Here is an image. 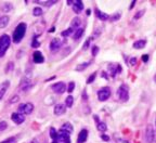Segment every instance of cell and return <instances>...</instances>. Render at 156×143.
I'll list each match as a JSON object with an SVG mask.
<instances>
[{"mask_svg":"<svg viewBox=\"0 0 156 143\" xmlns=\"http://www.w3.org/2000/svg\"><path fill=\"white\" fill-rule=\"evenodd\" d=\"M51 88H52V90H53L55 93H58V94H62L63 92H65V90H67V89H66V86H65V83H63V81L54 83V85L51 86Z\"/></svg>","mask_w":156,"mask_h":143,"instance_id":"cell-7","label":"cell"},{"mask_svg":"<svg viewBox=\"0 0 156 143\" xmlns=\"http://www.w3.org/2000/svg\"><path fill=\"white\" fill-rule=\"evenodd\" d=\"M31 87V79L29 78H23L20 83V89L22 91H25Z\"/></svg>","mask_w":156,"mask_h":143,"instance_id":"cell-14","label":"cell"},{"mask_svg":"<svg viewBox=\"0 0 156 143\" xmlns=\"http://www.w3.org/2000/svg\"><path fill=\"white\" fill-rule=\"evenodd\" d=\"M145 13V9H142V10H140V11H138L137 13L135 14V20H139V19H141V17H143V14Z\"/></svg>","mask_w":156,"mask_h":143,"instance_id":"cell-28","label":"cell"},{"mask_svg":"<svg viewBox=\"0 0 156 143\" xmlns=\"http://www.w3.org/2000/svg\"><path fill=\"white\" fill-rule=\"evenodd\" d=\"M73 32H74V29L72 27L67 28L66 30H64V32H62V36H64V37H67V36H70V35H72L73 34Z\"/></svg>","mask_w":156,"mask_h":143,"instance_id":"cell-29","label":"cell"},{"mask_svg":"<svg viewBox=\"0 0 156 143\" xmlns=\"http://www.w3.org/2000/svg\"><path fill=\"white\" fill-rule=\"evenodd\" d=\"M34 111V105L33 103H23L19 106V113L21 114H26V115H29Z\"/></svg>","mask_w":156,"mask_h":143,"instance_id":"cell-6","label":"cell"},{"mask_svg":"<svg viewBox=\"0 0 156 143\" xmlns=\"http://www.w3.org/2000/svg\"><path fill=\"white\" fill-rule=\"evenodd\" d=\"M39 41H37V37H36V39H34V41H33V44L32 47L33 48H37V47H39Z\"/></svg>","mask_w":156,"mask_h":143,"instance_id":"cell-34","label":"cell"},{"mask_svg":"<svg viewBox=\"0 0 156 143\" xmlns=\"http://www.w3.org/2000/svg\"><path fill=\"white\" fill-rule=\"evenodd\" d=\"M101 138H102L104 141H106V142H108V141H110V137H108V136H106V134H102V136H101Z\"/></svg>","mask_w":156,"mask_h":143,"instance_id":"cell-39","label":"cell"},{"mask_svg":"<svg viewBox=\"0 0 156 143\" xmlns=\"http://www.w3.org/2000/svg\"><path fill=\"white\" fill-rule=\"evenodd\" d=\"M62 46V41L59 38H53L50 42V50L51 51H58Z\"/></svg>","mask_w":156,"mask_h":143,"instance_id":"cell-9","label":"cell"},{"mask_svg":"<svg viewBox=\"0 0 156 143\" xmlns=\"http://www.w3.org/2000/svg\"><path fill=\"white\" fill-rule=\"evenodd\" d=\"M65 112H66V105L65 104L59 103L54 106V114L56 116L63 115V114H65Z\"/></svg>","mask_w":156,"mask_h":143,"instance_id":"cell-10","label":"cell"},{"mask_svg":"<svg viewBox=\"0 0 156 143\" xmlns=\"http://www.w3.org/2000/svg\"><path fill=\"white\" fill-rule=\"evenodd\" d=\"M142 60H143V62H147V61H149V55H143V56H142Z\"/></svg>","mask_w":156,"mask_h":143,"instance_id":"cell-41","label":"cell"},{"mask_svg":"<svg viewBox=\"0 0 156 143\" xmlns=\"http://www.w3.org/2000/svg\"><path fill=\"white\" fill-rule=\"evenodd\" d=\"M19 100H20V98H19L17 95H14V97H13V98H12V99H11L9 102H10V103H15V102H17Z\"/></svg>","mask_w":156,"mask_h":143,"instance_id":"cell-38","label":"cell"},{"mask_svg":"<svg viewBox=\"0 0 156 143\" xmlns=\"http://www.w3.org/2000/svg\"><path fill=\"white\" fill-rule=\"evenodd\" d=\"M97 128H98V130H99V131L104 132V131H106L108 126H106V124H105V122H103V121H99V122H98V125H97Z\"/></svg>","mask_w":156,"mask_h":143,"instance_id":"cell-22","label":"cell"},{"mask_svg":"<svg viewBox=\"0 0 156 143\" xmlns=\"http://www.w3.org/2000/svg\"><path fill=\"white\" fill-rule=\"evenodd\" d=\"M50 137L52 140H58V137H59V133L56 132V130L54 128H51L50 129Z\"/></svg>","mask_w":156,"mask_h":143,"instance_id":"cell-26","label":"cell"},{"mask_svg":"<svg viewBox=\"0 0 156 143\" xmlns=\"http://www.w3.org/2000/svg\"><path fill=\"white\" fill-rule=\"evenodd\" d=\"M72 8H73V10H74L75 13H80L84 10V3L80 0H74Z\"/></svg>","mask_w":156,"mask_h":143,"instance_id":"cell-11","label":"cell"},{"mask_svg":"<svg viewBox=\"0 0 156 143\" xmlns=\"http://www.w3.org/2000/svg\"><path fill=\"white\" fill-rule=\"evenodd\" d=\"M115 142L116 143H129L127 140H125V139H120V138L116 139V140H115Z\"/></svg>","mask_w":156,"mask_h":143,"instance_id":"cell-37","label":"cell"},{"mask_svg":"<svg viewBox=\"0 0 156 143\" xmlns=\"http://www.w3.org/2000/svg\"><path fill=\"white\" fill-rule=\"evenodd\" d=\"M155 140V131L152 125H149L145 129V141L146 143H153Z\"/></svg>","mask_w":156,"mask_h":143,"instance_id":"cell-5","label":"cell"},{"mask_svg":"<svg viewBox=\"0 0 156 143\" xmlns=\"http://www.w3.org/2000/svg\"><path fill=\"white\" fill-rule=\"evenodd\" d=\"M33 14H34L35 17H40V15L42 14V9H41V8H39V7H37V8H34Z\"/></svg>","mask_w":156,"mask_h":143,"instance_id":"cell-27","label":"cell"},{"mask_svg":"<svg viewBox=\"0 0 156 143\" xmlns=\"http://www.w3.org/2000/svg\"><path fill=\"white\" fill-rule=\"evenodd\" d=\"M89 42H90V40H87L86 42H85V44H84V48H82V49H84V50H86L87 48L89 47Z\"/></svg>","mask_w":156,"mask_h":143,"instance_id":"cell-40","label":"cell"},{"mask_svg":"<svg viewBox=\"0 0 156 143\" xmlns=\"http://www.w3.org/2000/svg\"><path fill=\"white\" fill-rule=\"evenodd\" d=\"M5 128H7V122H5V121H1V122H0V131L5 130Z\"/></svg>","mask_w":156,"mask_h":143,"instance_id":"cell-33","label":"cell"},{"mask_svg":"<svg viewBox=\"0 0 156 143\" xmlns=\"http://www.w3.org/2000/svg\"><path fill=\"white\" fill-rule=\"evenodd\" d=\"M135 61H137V59H135V58H132V59H131V65H135Z\"/></svg>","mask_w":156,"mask_h":143,"instance_id":"cell-42","label":"cell"},{"mask_svg":"<svg viewBox=\"0 0 156 143\" xmlns=\"http://www.w3.org/2000/svg\"><path fill=\"white\" fill-rule=\"evenodd\" d=\"M82 34H84V28H79V29H77L76 33L74 34V39H75V40L80 39L81 36H82Z\"/></svg>","mask_w":156,"mask_h":143,"instance_id":"cell-25","label":"cell"},{"mask_svg":"<svg viewBox=\"0 0 156 143\" xmlns=\"http://www.w3.org/2000/svg\"><path fill=\"white\" fill-rule=\"evenodd\" d=\"M96 76H97V74H96V73H93V74H91V75H90V77L88 78V80H87V83H93V80H94V78H96Z\"/></svg>","mask_w":156,"mask_h":143,"instance_id":"cell-31","label":"cell"},{"mask_svg":"<svg viewBox=\"0 0 156 143\" xmlns=\"http://www.w3.org/2000/svg\"><path fill=\"white\" fill-rule=\"evenodd\" d=\"M26 27L27 25L25 23H20L16 28L14 29V33H13V36H12V38H13V41L17 44V42H20L23 37H24V35L26 33Z\"/></svg>","mask_w":156,"mask_h":143,"instance_id":"cell-1","label":"cell"},{"mask_svg":"<svg viewBox=\"0 0 156 143\" xmlns=\"http://www.w3.org/2000/svg\"><path fill=\"white\" fill-rule=\"evenodd\" d=\"M52 143H59V140H52Z\"/></svg>","mask_w":156,"mask_h":143,"instance_id":"cell-44","label":"cell"},{"mask_svg":"<svg viewBox=\"0 0 156 143\" xmlns=\"http://www.w3.org/2000/svg\"><path fill=\"white\" fill-rule=\"evenodd\" d=\"M74 89H75V83H70V85H68V88H67V91L68 92H73L74 91Z\"/></svg>","mask_w":156,"mask_h":143,"instance_id":"cell-32","label":"cell"},{"mask_svg":"<svg viewBox=\"0 0 156 143\" xmlns=\"http://www.w3.org/2000/svg\"><path fill=\"white\" fill-rule=\"evenodd\" d=\"M88 134H89L88 130H86V129H82V130L79 132V134H78V138H77V143H85L86 142L87 139H88Z\"/></svg>","mask_w":156,"mask_h":143,"instance_id":"cell-12","label":"cell"},{"mask_svg":"<svg viewBox=\"0 0 156 143\" xmlns=\"http://www.w3.org/2000/svg\"><path fill=\"white\" fill-rule=\"evenodd\" d=\"M9 86H10V83H9L8 80L0 85V100L2 99V97H3L5 93L7 92V90H8V88H9Z\"/></svg>","mask_w":156,"mask_h":143,"instance_id":"cell-17","label":"cell"},{"mask_svg":"<svg viewBox=\"0 0 156 143\" xmlns=\"http://www.w3.org/2000/svg\"><path fill=\"white\" fill-rule=\"evenodd\" d=\"M73 103H74V98L70 95V97H67L66 100H65V105H66V107H72L73 106Z\"/></svg>","mask_w":156,"mask_h":143,"instance_id":"cell-24","label":"cell"},{"mask_svg":"<svg viewBox=\"0 0 156 143\" xmlns=\"http://www.w3.org/2000/svg\"><path fill=\"white\" fill-rule=\"evenodd\" d=\"M61 130H63V131H65L66 133L70 134V133L73 132V130H74V128H73V125H72V124H70V122H65L64 125L62 126V128H61Z\"/></svg>","mask_w":156,"mask_h":143,"instance_id":"cell-18","label":"cell"},{"mask_svg":"<svg viewBox=\"0 0 156 143\" xmlns=\"http://www.w3.org/2000/svg\"><path fill=\"white\" fill-rule=\"evenodd\" d=\"M1 143H15V138H10V139H7L5 141Z\"/></svg>","mask_w":156,"mask_h":143,"instance_id":"cell-35","label":"cell"},{"mask_svg":"<svg viewBox=\"0 0 156 143\" xmlns=\"http://www.w3.org/2000/svg\"><path fill=\"white\" fill-rule=\"evenodd\" d=\"M11 118L17 125H21V124L24 122V115L21 114V113H13L12 116H11Z\"/></svg>","mask_w":156,"mask_h":143,"instance_id":"cell-13","label":"cell"},{"mask_svg":"<svg viewBox=\"0 0 156 143\" xmlns=\"http://www.w3.org/2000/svg\"><path fill=\"white\" fill-rule=\"evenodd\" d=\"M33 59H34V62H35V63H38V64L44 62V58H43V55L41 54V52H39V51H35V53L33 55Z\"/></svg>","mask_w":156,"mask_h":143,"instance_id":"cell-15","label":"cell"},{"mask_svg":"<svg viewBox=\"0 0 156 143\" xmlns=\"http://www.w3.org/2000/svg\"><path fill=\"white\" fill-rule=\"evenodd\" d=\"M11 44V38L9 35L3 34L1 37H0V58H2L5 55V51L9 49Z\"/></svg>","mask_w":156,"mask_h":143,"instance_id":"cell-2","label":"cell"},{"mask_svg":"<svg viewBox=\"0 0 156 143\" xmlns=\"http://www.w3.org/2000/svg\"><path fill=\"white\" fill-rule=\"evenodd\" d=\"M33 143H38L37 140H33Z\"/></svg>","mask_w":156,"mask_h":143,"instance_id":"cell-45","label":"cell"},{"mask_svg":"<svg viewBox=\"0 0 156 143\" xmlns=\"http://www.w3.org/2000/svg\"><path fill=\"white\" fill-rule=\"evenodd\" d=\"M96 14H97L98 19H100L101 21H108V14H106V13H103V12H101L100 10H96Z\"/></svg>","mask_w":156,"mask_h":143,"instance_id":"cell-19","label":"cell"},{"mask_svg":"<svg viewBox=\"0 0 156 143\" xmlns=\"http://www.w3.org/2000/svg\"><path fill=\"white\" fill-rule=\"evenodd\" d=\"M145 44H146L145 40H138V41H135V44H133V48L135 49H143L145 47Z\"/></svg>","mask_w":156,"mask_h":143,"instance_id":"cell-20","label":"cell"},{"mask_svg":"<svg viewBox=\"0 0 156 143\" xmlns=\"http://www.w3.org/2000/svg\"><path fill=\"white\" fill-rule=\"evenodd\" d=\"M12 9V5L11 3H5V6L2 7V11L3 12H9Z\"/></svg>","mask_w":156,"mask_h":143,"instance_id":"cell-30","label":"cell"},{"mask_svg":"<svg viewBox=\"0 0 156 143\" xmlns=\"http://www.w3.org/2000/svg\"><path fill=\"white\" fill-rule=\"evenodd\" d=\"M110 97H111V90H110L108 87H104L101 90H99V92H98V99L101 102H104V101L108 100Z\"/></svg>","mask_w":156,"mask_h":143,"instance_id":"cell-4","label":"cell"},{"mask_svg":"<svg viewBox=\"0 0 156 143\" xmlns=\"http://www.w3.org/2000/svg\"><path fill=\"white\" fill-rule=\"evenodd\" d=\"M98 52H99V47L94 46V47L92 48V55H97Z\"/></svg>","mask_w":156,"mask_h":143,"instance_id":"cell-36","label":"cell"},{"mask_svg":"<svg viewBox=\"0 0 156 143\" xmlns=\"http://www.w3.org/2000/svg\"><path fill=\"white\" fill-rule=\"evenodd\" d=\"M154 81L156 83V74H155V76H154Z\"/></svg>","mask_w":156,"mask_h":143,"instance_id":"cell-46","label":"cell"},{"mask_svg":"<svg viewBox=\"0 0 156 143\" xmlns=\"http://www.w3.org/2000/svg\"><path fill=\"white\" fill-rule=\"evenodd\" d=\"M91 64V62H86V63H82V64H79V65H77L76 66V71H78V72H81V71H84L86 67H88V66Z\"/></svg>","mask_w":156,"mask_h":143,"instance_id":"cell-23","label":"cell"},{"mask_svg":"<svg viewBox=\"0 0 156 143\" xmlns=\"http://www.w3.org/2000/svg\"><path fill=\"white\" fill-rule=\"evenodd\" d=\"M58 140H59V142H62V143H70V134L66 133L65 131H63V130H61V129H60V131H59Z\"/></svg>","mask_w":156,"mask_h":143,"instance_id":"cell-8","label":"cell"},{"mask_svg":"<svg viewBox=\"0 0 156 143\" xmlns=\"http://www.w3.org/2000/svg\"><path fill=\"white\" fill-rule=\"evenodd\" d=\"M9 24V17H0V28H5Z\"/></svg>","mask_w":156,"mask_h":143,"instance_id":"cell-21","label":"cell"},{"mask_svg":"<svg viewBox=\"0 0 156 143\" xmlns=\"http://www.w3.org/2000/svg\"><path fill=\"white\" fill-rule=\"evenodd\" d=\"M117 95H118V99L121 102H126L129 99V91H128V87L126 85L120 86L119 89L117 90Z\"/></svg>","mask_w":156,"mask_h":143,"instance_id":"cell-3","label":"cell"},{"mask_svg":"<svg viewBox=\"0 0 156 143\" xmlns=\"http://www.w3.org/2000/svg\"><path fill=\"white\" fill-rule=\"evenodd\" d=\"M120 17V15H119V14H116V15H115V17H113V20L114 21H117V20H118V17Z\"/></svg>","mask_w":156,"mask_h":143,"instance_id":"cell-43","label":"cell"},{"mask_svg":"<svg viewBox=\"0 0 156 143\" xmlns=\"http://www.w3.org/2000/svg\"><path fill=\"white\" fill-rule=\"evenodd\" d=\"M81 25V20L79 19V17H74L73 20H72V22H70V27L73 28L74 30H77V29H79Z\"/></svg>","mask_w":156,"mask_h":143,"instance_id":"cell-16","label":"cell"}]
</instances>
